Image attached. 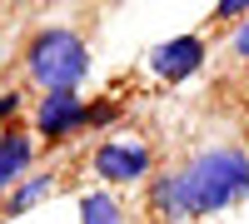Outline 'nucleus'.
I'll use <instances>...</instances> for the list:
<instances>
[{"label": "nucleus", "mask_w": 249, "mask_h": 224, "mask_svg": "<svg viewBox=\"0 0 249 224\" xmlns=\"http://www.w3.org/2000/svg\"><path fill=\"white\" fill-rule=\"evenodd\" d=\"M0 60H5V35H0Z\"/></svg>", "instance_id": "nucleus-13"}, {"label": "nucleus", "mask_w": 249, "mask_h": 224, "mask_svg": "<svg viewBox=\"0 0 249 224\" xmlns=\"http://www.w3.org/2000/svg\"><path fill=\"white\" fill-rule=\"evenodd\" d=\"M90 170L105 179V185H144L155 170V155L150 145L140 139H105L95 155H90Z\"/></svg>", "instance_id": "nucleus-4"}, {"label": "nucleus", "mask_w": 249, "mask_h": 224, "mask_svg": "<svg viewBox=\"0 0 249 224\" xmlns=\"http://www.w3.org/2000/svg\"><path fill=\"white\" fill-rule=\"evenodd\" d=\"M175 179H179L184 219L230 209V205H239V199H249V150H239V145L199 150L184 170H175Z\"/></svg>", "instance_id": "nucleus-1"}, {"label": "nucleus", "mask_w": 249, "mask_h": 224, "mask_svg": "<svg viewBox=\"0 0 249 224\" xmlns=\"http://www.w3.org/2000/svg\"><path fill=\"white\" fill-rule=\"evenodd\" d=\"M214 15H219V20H249V5H244V0H219Z\"/></svg>", "instance_id": "nucleus-12"}, {"label": "nucleus", "mask_w": 249, "mask_h": 224, "mask_svg": "<svg viewBox=\"0 0 249 224\" xmlns=\"http://www.w3.org/2000/svg\"><path fill=\"white\" fill-rule=\"evenodd\" d=\"M20 105H25V100H20V90H5V95H0V130H10V125H15Z\"/></svg>", "instance_id": "nucleus-10"}, {"label": "nucleus", "mask_w": 249, "mask_h": 224, "mask_svg": "<svg viewBox=\"0 0 249 224\" xmlns=\"http://www.w3.org/2000/svg\"><path fill=\"white\" fill-rule=\"evenodd\" d=\"M80 224H124V209L115 194H85L80 199Z\"/></svg>", "instance_id": "nucleus-9"}, {"label": "nucleus", "mask_w": 249, "mask_h": 224, "mask_svg": "<svg viewBox=\"0 0 249 224\" xmlns=\"http://www.w3.org/2000/svg\"><path fill=\"white\" fill-rule=\"evenodd\" d=\"M30 159H35V139H30V130H20V125L0 130V194H10V190L25 185Z\"/></svg>", "instance_id": "nucleus-6"}, {"label": "nucleus", "mask_w": 249, "mask_h": 224, "mask_svg": "<svg viewBox=\"0 0 249 224\" xmlns=\"http://www.w3.org/2000/svg\"><path fill=\"white\" fill-rule=\"evenodd\" d=\"M55 190H60V179H55L50 170H45V174H30L25 185H20V190H10V194H5V205H0V219H15V214H25L30 205L50 199Z\"/></svg>", "instance_id": "nucleus-7"}, {"label": "nucleus", "mask_w": 249, "mask_h": 224, "mask_svg": "<svg viewBox=\"0 0 249 224\" xmlns=\"http://www.w3.org/2000/svg\"><path fill=\"white\" fill-rule=\"evenodd\" d=\"M230 55H234V60H244V65H249V20H239V30L230 35Z\"/></svg>", "instance_id": "nucleus-11"}, {"label": "nucleus", "mask_w": 249, "mask_h": 224, "mask_svg": "<svg viewBox=\"0 0 249 224\" xmlns=\"http://www.w3.org/2000/svg\"><path fill=\"white\" fill-rule=\"evenodd\" d=\"M150 65L160 80H170V85H179V80H190L199 65H204V40L199 35H179V40H164V45L150 55Z\"/></svg>", "instance_id": "nucleus-5"}, {"label": "nucleus", "mask_w": 249, "mask_h": 224, "mask_svg": "<svg viewBox=\"0 0 249 224\" xmlns=\"http://www.w3.org/2000/svg\"><path fill=\"white\" fill-rule=\"evenodd\" d=\"M100 120H110V105H85L80 90H55V95H40L30 130L40 139H50V145H60V139H75L80 130L100 125Z\"/></svg>", "instance_id": "nucleus-3"}, {"label": "nucleus", "mask_w": 249, "mask_h": 224, "mask_svg": "<svg viewBox=\"0 0 249 224\" xmlns=\"http://www.w3.org/2000/svg\"><path fill=\"white\" fill-rule=\"evenodd\" d=\"M150 209H155L164 224H179V219H184V205H179V179H175L170 170L150 179Z\"/></svg>", "instance_id": "nucleus-8"}, {"label": "nucleus", "mask_w": 249, "mask_h": 224, "mask_svg": "<svg viewBox=\"0 0 249 224\" xmlns=\"http://www.w3.org/2000/svg\"><path fill=\"white\" fill-rule=\"evenodd\" d=\"M20 65H25L30 85H40V95L75 90L80 80L90 75V45H85V35L70 30V25H40L25 40V50H20Z\"/></svg>", "instance_id": "nucleus-2"}]
</instances>
